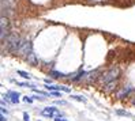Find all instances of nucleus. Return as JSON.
Masks as SVG:
<instances>
[{"label":"nucleus","mask_w":135,"mask_h":121,"mask_svg":"<svg viewBox=\"0 0 135 121\" xmlns=\"http://www.w3.org/2000/svg\"><path fill=\"white\" fill-rule=\"evenodd\" d=\"M25 39L26 38H22L18 34L11 33V34H8V36L6 37V39H3V41H2V48H3V49L6 48V52L17 54L19 52V49H21V46H22V44H23Z\"/></svg>","instance_id":"nucleus-1"},{"label":"nucleus","mask_w":135,"mask_h":121,"mask_svg":"<svg viewBox=\"0 0 135 121\" xmlns=\"http://www.w3.org/2000/svg\"><path fill=\"white\" fill-rule=\"evenodd\" d=\"M120 78V69L117 67H112L110 69H108L107 72H104L101 76H100V82L102 83V86H105L110 82H115Z\"/></svg>","instance_id":"nucleus-2"},{"label":"nucleus","mask_w":135,"mask_h":121,"mask_svg":"<svg viewBox=\"0 0 135 121\" xmlns=\"http://www.w3.org/2000/svg\"><path fill=\"white\" fill-rule=\"evenodd\" d=\"M30 53H33V44H31L30 41H27V39H25L22 46H21V49H19V52H18V54L26 57V56H29Z\"/></svg>","instance_id":"nucleus-3"},{"label":"nucleus","mask_w":135,"mask_h":121,"mask_svg":"<svg viewBox=\"0 0 135 121\" xmlns=\"http://www.w3.org/2000/svg\"><path fill=\"white\" fill-rule=\"evenodd\" d=\"M100 72V69H94V71H91V72H89V74L86 75V78H85V80L87 83H93L94 80H96L98 76H101V75H97Z\"/></svg>","instance_id":"nucleus-4"},{"label":"nucleus","mask_w":135,"mask_h":121,"mask_svg":"<svg viewBox=\"0 0 135 121\" xmlns=\"http://www.w3.org/2000/svg\"><path fill=\"white\" fill-rule=\"evenodd\" d=\"M86 75H87L86 72H85L83 69H81L78 74H75V76H71L70 79L73 80V82H81V80H83V79L86 78Z\"/></svg>","instance_id":"nucleus-5"},{"label":"nucleus","mask_w":135,"mask_h":121,"mask_svg":"<svg viewBox=\"0 0 135 121\" xmlns=\"http://www.w3.org/2000/svg\"><path fill=\"white\" fill-rule=\"evenodd\" d=\"M25 60H26L29 64H31V65H37V63H38V57H37V54H36L34 52L30 53L29 56H26Z\"/></svg>","instance_id":"nucleus-6"},{"label":"nucleus","mask_w":135,"mask_h":121,"mask_svg":"<svg viewBox=\"0 0 135 121\" xmlns=\"http://www.w3.org/2000/svg\"><path fill=\"white\" fill-rule=\"evenodd\" d=\"M51 78H53V79H63V78H68L66 74H63V72H60V71H49V74H48Z\"/></svg>","instance_id":"nucleus-7"},{"label":"nucleus","mask_w":135,"mask_h":121,"mask_svg":"<svg viewBox=\"0 0 135 121\" xmlns=\"http://www.w3.org/2000/svg\"><path fill=\"white\" fill-rule=\"evenodd\" d=\"M131 91H132V87H131V86H126V87H123V90H122V91H119V93H117V97H119V98H123V97L128 95Z\"/></svg>","instance_id":"nucleus-8"},{"label":"nucleus","mask_w":135,"mask_h":121,"mask_svg":"<svg viewBox=\"0 0 135 121\" xmlns=\"http://www.w3.org/2000/svg\"><path fill=\"white\" fill-rule=\"evenodd\" d=\"M8 95H10L12 103H18L19 102V93H17V91H8Z\"/></svg>","instance_id":"nucleus-9"},{"label":"nucleus","mask_w":135,"mask_h":121,"mask_svg":"<svg viewBox=\"0 0 135 121\" xmlns=\"http://www.w3.org/2000/svg\"><path fill=\"white\" fill-rule=\"evenodd\" d=\"M17 74H18V75H21L23 79H30V78H31V76H30V74H27L26 71H22V69H18V71H17Z\"/></svg>","instance_id":"nucleus-10"},{"label":"nucleus","mask_w":135,"mask_h":121,"mask_svg":"<svg viewBox=\"0 0 135 121\" xmlns=\"http://www.w3.org/2000/svg\"><path fill=\"white\" fill-rule=\"evenodd\" d=\"M71 98L73 99H75V101H79V102H86V98H83V97H81V95H71Z\"/></svg>","instance_id":"nucleus-11"},{"label":"nucleus","mask_w":135,"mask_h":121,"mask_svg":"<svg viewBox=\"0 0 135 121\" xmlns=\"http://www.w3.org/2000/svg\"><path fill=\"white\" fill-rule=\"evenodd\" d=\"M17 84L18 86H21V87H30V88H33L34 87V84H30V83H26V82H17Z\"/></svg>","instance_id":"nucleus-12"},{"label":"nucleus","mask_w":135,"mask_h":121,"mask_svg":"<svg viewBox=\"0 0 135 121\" xmlns=\"http://www.w3.org/2000/svg\"><path fill=\"white\" fill-rule=\"evenodd\" d=\"M116 114H119V116H130V113L126 112V110H116Z\"/></svg>","instance_id":"nucleus-13"},{"label":"nucleus","mask_w":135,"mask_h":121,"mask_svg":"<svg viewBox=\"0 0 135 121\" xmlns=\"http://www.w3.org/2000/svg\"><path fill=\"white\" fill-rule=\"evenodd\" d=\"M23 101H25V102H27V103H31V102H33L34 99H33V97H23Z\"/></svg>","instance_id":"nucleus-14"},{"label":"nucleus","mask_w":135,"mask_h":121,"mask_svg":"<svg viewBox=\"0 0 135 121\" xmlns=\"http://www.w3.org/2000/svg\"><path fill=\"white\" fill-rule=\"evenodd\" d=\"M60 91H64V93H70L71 94V88H68L66 86H60Z\"/></svg>","instance_id":"nucleus-15"},{"label":"nucleus","mask_w":135,"mask_h":121,"mask_svg":"<svg viewBox=\"0 0 135 121\" xmlns=\"http://www.w3.org/2000/svg\"><path fill=\"white\" fill-rule=\"evenodd\" d=\"M33 97V99H36V101H45V97L42 95V97H38V95H31Z\"/></svg>","instance_id":"nucleus-16"},{"label":"nucleus","mask_w":135,"mask_h":121,"mask_svg":"<svg viewBox=\"0 0 135 121\" xmlns=\"http://www.w3.org/2000/svg\"><path fill=\"white\" fill-rule=\"evenodd\" d=\"M52 82H53V78H51V76H49V78H45V79H44V83H45V84H51Z\"/></svg>","instance_id":"nucleus-17"},{"label":"nucleus","mask_w":135,"mask_h":121,"mask_svg":"<svg viewBox=\"0 0 135 121\" xmlns=\"http://www.w3.org/2000/svg\"><path fill=\"white\" fill-rule=\"evenodd\" d=\"M23 121H30V117H29V114H27L26 112L23 113Z\"/></svg>","instance_id":"nucleus-18"},{"label":"nucleus","mask_w":135,"mask_h":121,"mask_svg":"<svg viewBox=\"0 0 135 121\" xmlns=\"http://www.w3.org/2000/svg\"><path fill=\"white\" fill-rule=\"evenodd\" d=\"M56 105H67V102H66V101H61V99H60V101H56Z\"/></svg>","instance_id":"nucleus-19"},{"label":"nucleus","mask_w":135,"mask_h":121,"mask_svg":"<svg viewBox=\"0 0 135 121\" xmlns=\"http://www.w3.org/2000/svg\"><path fill=\"white\" fill-rule=\"evenodd\" d=\"M7 116V114H6ZM6 116L3 114V113H2V116H0V121H7V118H6Z\"/></svg>","instance_id":"nucleus-20"},{"label":"nucleus","mask_w":135,"mask_h":121,"mask_svg":"<svg viewBox=\"0 0 135 121\" xmlns=\"http://www.w3.org/2000/svg\"><path fill=\"white\" fill-rule=\"evenodd\" d=\"M53 121H66L64 118H63V117H55V120Z\"/></svg>","instance_id":"nucleus-21"},{"label":"nucleus","mask_w":135,"mask_h":121,"mask_svg":"<svg viewBox=\"0 0 135 121\" xmlns=\"http://www.w3.org/2000/svg\"><path fill=\"white\" fill-rule=\"evenodd\" d=\"M2 113H3V114H8V112L4 109V105H3V108H2Z\"/></svg>","instance_id":"nucleus-22"},{"label":"nucleus","mask_w":135,"mask_h":121,"mask_svg":"<svg viewBox=\"0 0 135 121\" xmlns=\"http://www.w3.org/2000/svg\"><path fill=\"white\" fill-rule=\"evenodd\" d=\"M37 121H41V120H37Z\"/></svg>","instance_id":"nucleus-23"}]
</instances>
